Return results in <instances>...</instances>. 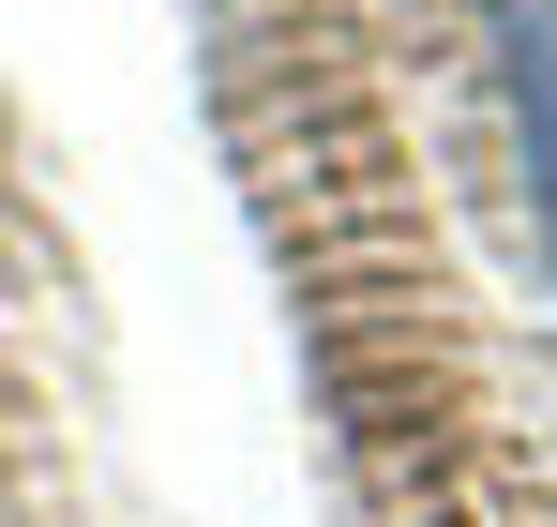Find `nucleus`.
Masks as SVG:
<instances>
[{"label": "nucleus", "mask_w": 557, "mask_h": 527, "mask_svg": "<svg viewBox=\"0 0 557 527\" xmlns=\"http://www.w3.org/2000/svg\"><path fill=\"white\" fill-rule=\"evenodd\" d=\"M497 106H512V181H528V242L557 302V0H497Z\"/></svg>", "instance_id": "obj_1"}]
</instances>
